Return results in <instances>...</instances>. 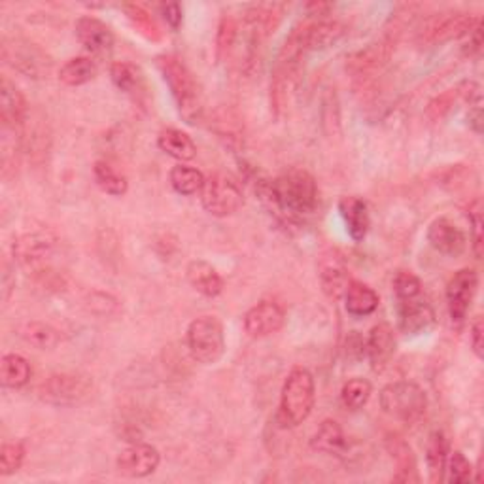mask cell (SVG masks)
Listing matches in <instances>:
<instances>
[{
    "mask_svg": "<svg viewBox=\"0 0 484 484\" xmlns=\"http://www.w3.org/2000/svg\"><path fill=\"white\" fill-rule=\"evenodd\" d=\"M186 339L195 362L214 365L222 360L225 352V333L216 316L195 318L188 328Z\"/></svg>",
    "mask_w": 484,
    "mask_h": 484,
    "instance_id": "5",
    "label": "cell"
},
{
    "mask_svg": "<svg viewBox=\"0 0 484 484\" xmlns=\"http://www.w3.org/2000/svg\"><path fill=\"white\" fill-rule=\"evenodd\" d=\"M3 56L8 65H12L17 70H22L23 75H29V76L31 75L39 76L40 65L44 63L42 53L37 48L27 42H20V40H13L12 44L6 42L3 48Z\"/></svg>",
    "mask_w": 484,
    "mask_h": 484,
    "instance_id": "23",
    "label": "cell"
},
{
    "mask_svg": "<svg viewBox=\"0 0 484 484\" xmlns=\"http://www.w3.org/2000/svg\"><path fill=\"white\" fill-rule=\"evenodd\" d=\"M470 53H480L482 49V20L479 22V25L473 29V32L470 34Z\"/></svg>",
    "mask_w": 484,
    "mask_h": 484,
    "instance_id": "43",
    "label": "cell"
},
{
    "mask_svg": "<svg viewBox=\"0 0 484 484\" xmlns=\"http://www.w3.org/2000/svg\"><path fill=\"white\" fill-rule=\"evenodd\" d=\"M0 381L4 388L20 390L31 381V365L20 354H6L0 362Z\"/></svg>",
    "mask_w": 484,
    "mask_h": 484,
    "instance_id": "28",
    "label": "cell"
},
{
    "mask_svg": "<svg viewBox=\"0 0 484 484\" xmlns=\"http://www.w3.org/2000/svg\"><path fill=\"white\" fill-rule=\"evenodd\" d=\"M373 393V386L365 379H350L345 383L343 390H340V400H343L345 407L350 410H360L367 405Z\"/></svg>",
    "mask_w": 484,
    "mask_h": 484,
    "instance_id": "33",
    "label": "cell"
},
{
    "mask_svg": "<svg viewBox=\"0 0 484 484\" xmlns=\"http://www.w3.org/2000/svg\"><path fill=\"white\" fill-rule=\"evenodd\" d=\"M188 282L205 297H218L224 292V278L208 261L193 260L186 268Z\"/></svg>",
    "mask_w": 484,
    "mask_h": 484,
    "instance_id": "20",
    "label": "cell"
},
{
    "mask_svg": "<svg viewBox=\"0 0 484 484\" xmlns=\"http://www.w3.org/2000/svg\"><path fill=\"white\" fill-rule=\"evenodd\" d=\"M470 224L473 229V254L477 260L482 258V208H480V201L477 199L471 207H470Z\"/></svg>",
    "mask_w": 484,
    "mask_h": 484,
    "instance_id": "39",
    "label": "cell"
},
{
    "mask_svg": "<svg viewBox=\"0 0 484 484\" xmlns=\"http://www.w3.org/2000/svg\"><path fill=\"white\" fill-rule=\"evenodd\" d=\"M427 242L432 244L436 252L446 258H458L468 248L465 233L448 218H437L427 227Z\"/></svg>",
    "mask_w": 484,
    "mask_h": 484,
    "instance_id": "12",
    "label": "cell"
},
{
    "mask_svg": "<svg viewBox=\"0 0 484 484\" xmlns=\"http://www.w3.org/2000/svg\"><path fill=\"white\" fill-rule=\"evenodd\" d=\"M25 460L23 443H4L0 448V475H12L22 470Z\"/></svg>",
    "mask_w": 484,
    "mask_h": 484,
    "instance_id": "36",
    "label": "cell"
},
{
    "mask_svg": "<svg viewBox=\"0 0 484 484\" xmlns=\"http://www.w3.org/2000/svg\"><path fill=\"white\" fill-rule=\"evenodd\" d=\"M23 340L27 345L39 348V350H51L59 345L61 335L56 328H51L49 324H44V321H29L22 328Z\"/></svg>",
    "mask_w": 484,
    "mask_h": 484,
    "instance_id": "31",
    "label": "cell"
},
{
    "mask_svg": "<svg viewBox=\"0 0 484 484\" xmlns=\"http://www.w3.org/2000/svg\"><path fill=\"white\" fill-rule=\"evenodd\" d=\"M468 121H470V128L477 135L482 133V99L480 97L470 101V116H468Z\"/></svg>",
    "mask_w": 484,
    "mask_h": 484,
    "instance_id": "42",
    "label": "cell"
},
{
    "mask_svg": "<svg viewBox=\"0 0 484 484\" xmlns=\"http://www.w3.org/2000/svg\"><path fill=\"white\" fill-rule=\"evenodd\" d=\"M479 288V275L473 268H460L454 277L446 284V303H448V314H451L454 324H463L468 312L471 309V303L475 299Z\"/></svg>",
    "mask_w": 484,
    "mask_h": 484,
    "instance_id": "8",
    "label": "cell"
},
{
    "mask_svg": "<svg viewBox=\"0 0 484 484\" xmlns=\"http://www.w3.org/2000/svg\"><path fill=\"white\" fill-rule=\"evenodd\" d=\"M392 288H393V295H396V299H407V297H415L422 294V282L415 273L400 271L396 277H393Z\"/></svg>",
    "mask_w": 484,
    "mask_h": 484,
    "instance_id": "38",
    "label": "cell"
},
{
    "mask_svg": "<svg viewBox=\"0 0 484 484\" xmlns=\"http://www.w3.org/2000/svg\"><path fill=\"white\" fill-rule=\"evenodd\" d=\"M110 78L114 82V85L123 92L125 95H129L133 101L136 102H145L148 97V85H146V78L142 70L133 65V63H114L110 66Z\"/></svg>",
    "mask_w": 484,
    "mask_h": 484,
    "instance_id": "19",
    "label": "cell"
},
{
    "mask_svg": "<svg viewBox=\"0 0 484 484\" xmlns=\"http://www.w3.org/2000/svg\"><path fill=\"white\" fill-rule=\"evenodd\" d=\"M161 462V454L155 446L146 443H135L119 453L116 468L123 477L145 479L152 475Z\"/></svg>",
    "mask_w": 484,
    "mask_h": 484,
    "instance_id": "10",
    "label": "cell"
},
{
    "mask_svg": "<svg viewBox=\"0 0 484 484\" xmlns=\"http://www.w3.org/2000/svg\"><path fill=\"white\" fill-rule=\"evenodd\" d=\"M471 348L475 352L477 357H482L484 356V324H482V316H477L473 320V324H471Z\"/></svg>",
    "mask_w": 484,
    "mask_h": 484,
    "instance_id": "41",
    "label": "cell"
},
{
    "mask_svg": "<svg viewBox=\"0 0 484 484\" xmlns=\"http://www.w3.org/2000/svg\"><path fill=\"white\" fill-rule=\"evenodd\" d=\"M161 13H163V20L167 22V25L172 29V31H178L182 25V17H184V12H182V6L178 3H169V4H161Z\"/></svg>",
    "mask_w": 484,
    "mask_h": 484,
    "instance_id": "40",
    "label": "cell"
},
{
    "mask_svg": "<svg viewBox=\"0 0 484 484\" xmlns=\"http://www.w3.org/2000/svg\"><path fill=\"white\" fill-rule=\"evenodd\" d=\"M95 76H97V65L89 57L68 59L59 70V80L70 87L84 85L87 82H92Z\"/></svg>",
    "mask_w": 484,
    "mask_h": 484,
    "instance_id": "29",
    "label": "cell"
},
{
    "mask_svg": "<svg viewBox=\"0 0 484 484\" xmlns=\"http://www.w3.org/2000/svg\"><path fill=\"white\" fill-rule=\"evenodd\" d=\"M365 354L374 371L384 369L396 354V335L390 324H379L369 331L365 340Z\"/></svg>",
    "mask_w": 484,
    "mask_h": 484,
    "instance_id": "17",
    "label": "cell"
},
{
    "mask_svg": "<svg viewBox=\"0 0 484 484\" xmlns=\"http://www.w3.org/2000/svg\"><path fill=\"white\" fill-rule=\"evenodd\" d=\"M311 448L321 454L343 456L348 451V439L343 432V427H340V424L328 418L318 426V429L311 439Z\"/></svg>",
    "mask_w": 484,
    "mask_h": 484,
    "instance_id": "21",
    "label": "cell"
},
{
    "mask_svg": "<svg viewBox=\"0 0 484 484\" xmlns=\"http://www.w3.org/2000/svg\"><path fill=\"white\" fill-rule=\"evenodd\" d=\"M320 282H321V288H324V294L328 297H331L335 301L343 297L347 292V286L350 282L347 267L343 265V261L335 256L321 260Z\"/></svg>",
    "mask_w": 484,
    "mask_h": 484,
    "instance_id": "26",
    "label": "cell"
},
{
    "mask_svg": "<svg viewBox=\"0 0 484 484\" xmlns=\"http://www.w3.org/2000/svg\"><path fill=\"white\" fill-rule=\"evenodd\" d=\"M316 400L314 376L303 367H295L286 376L280 392V420L284 426H299L311 417Z\"/></svg>",
    "mask_w": 484,
    "mask_h": 484,
    "instance_id": "3",
    "label": "cell"
},
{
    "mask_svg": "<svg viewBox=\"0 0 484 484\" xmlns=\"http://www.w3.org/2000/svg\"><path fill=\"white\" fill-rule=\"evenodd\" d=\"M157 68L171 89V95L180 116L189 125L199 123L203 116V93L191 70L174 56H159Z\"/></svg>",
    "mask_w": 484,
    "mask_h": 484,
    "instance_id": "2",
    "label": "cell"
},
{
    "mask_svg": "<svg viewBox=\"0 0 484 484\" xmlns=\"http://www.w3.org/2000/svg\"><path fill=\"white\" fill-rule=\"evenodd\" d=\"M343 297H345L347 312L357 318L371 316L376 309H379V303H381L379 294H376L371 286L360 280H350Z\"/></svg>",
    "mask_w": 484,
    "mask_h": 484,
    "instance_id": "22",
    "label": "cell"
},
{
    "mask_svg": "<svg viewBox=\"0 0 484 484\" xmlns=\"http://www.w3.org/2000/svg\"><path fill=\"white\" fill-rule=\"evenodd\" d=\"M480 17H475L473 13H451L441 20H432L427 27L422 31V39L427 44H441L458 40L462 37H468L473 32V29L479 25Z\"/></svg>",
    "mask_w": 484,
    "mask_h": 484,
    "instance_id": "11",
    "label": "cell"
},
{
    "mask_svg": "<svg viewBox=\"0 0 484 484\" xmlns=\"http://www.w3.org/2000/svg\"><path fill=\"white\" fill-rule=\"evenodd\" d=\"M93 176L97 186L112 197H121L129 189L128 178L119 174L110 163H106V161H97L93 167Z\"/></svg>",
    "mask_w": 484,
    "mask_h": 484,
    "instance_id": "32",
    "label": "cell"
},
{
    "mask_svg": "<svg viewBox=\"0 0 484 484\" xmlns=\"http://www.w3.org/2000/svg\"><path fill=\"white\" fill-rule=\"evenodd\" d=\"M448 454H451V443L443 432H432L427 437L426 444V463H427V473L429 480L434 484L441 482L446 473V462Z\"/></svg>",
    "mask_w": 484,
    "mask_h": 484,
    "instance_id": "24",
    "label": "cell"
},
{
    "mask_svg": "<svg viewBox=\"0 0 484 484\" xmlns=\"http://www.w3.org/2000/svg\"><path fill=\"white\" fill-rule=\"evenodd\" d=\"M76 39L78 42L95 56H104L114 48V32L97 17H80L76 22Z\"/></svg>",
    "mask_w": 484,
    "mask_h": 484,
    "instance_id": "14",
    "label": "cell"
},
{
    "mask_svg": "<svg viewBox=\"0 0 484 484\" xmlns=\"http://www.w3.org/2000/svg\"><path fill=\"white\" fill-rule=\"evenodd\" d=\"M169 180H171L172 189L180 195H195V193H199L205 186L203 172L184 163L174 165L171 169Z\"/></svg>",
    "mask_w": 484,
    "mask_h": 484,
    "instance_id": "30",
    "label": "cell"
},
{
    "mask_svg": "<svg viewBox=\"0 0 484 484\" xmlns=\"http://www.w3.org/2000/svg\"><path fill=\"white\" fill-rule=\"evenodd\" d=\"M51 254V241L42 233H29L13 242V258L27 271H37Z\"/></svg>",
    "mask_w": 484,
    "mask_h": 484,
    "instance_id": "15",
    "label": "cell"
},
{
    "mask_svg": "<svg viewBox=\"0 0 484 484\" xmlns=\"http://www.w3.org/2000/svg\"><path fill=\"white\" fill-rule=\"evenodd\" d=\"M27 112L29 106L23 93L4 76L0 82V119H3L4 128H20L27 119Z\"/></svg>",
    "mask_w": 484,
    "mask_h": 484,
    "instance_id": "18",
    "label": "cell"
},
{
    "mask_svg": "<svg viewBox=\"0 0 484 484\" xmlns=\"http://www.w3.org/2000/svg\"><path fill=\"white\" fill-rule=\"evenodd\" d=\"M396 312L398 326L403 335H422L436 324L434 307L422 294L407 299H396Z\"/></svg>",
    "mask_w": 484,
    "mask_h": 484,
    "instance_id": "9",
    "label": "cell"
},
{
    "mask_svg": "<svg viewBox=\"0 0 484 484\" xmlns=\"http://www.w3.org/2000/svg\"><path fill=\"white\" fill-rule=\"evenodd\" d=\"M286 321V312L277 301H261L244 314V331L254 337H268L277 333Z\"/></svg>",
    "mask_w": 484,
    "mask_h": 484,
    "instance_id": "13",
    "label": "cell"
},
{
    "mask_svg": "<svg viewBox=\"0 0 484 484\" xmlns=\"http://www.w3.org/2000/svg\"><path fill=\"white\" fill-rule=\"evenodd\" d=\"M388 451L396 462L398 473L393 475L396 482H418V465H417V456L412 453V448L400 437H388L386 439Z\"/></svg>",
    "mask_w": 484,
    "mask_h": 484,
    "instance_id": "25",
    "label": "cell"
},
{
    "mask_svg": "<svg viewBox=\"0 0 484 484\" xmlns=\"http://www.w3.org/2000/svg\"><path fill=\"white\" fill-rule=\"evenodd\" d=\"M339 212L347 225V233L350 235V239L354 242H362L367 237L371 225L367 203L360 199V197L348 195L339 201Z\"/></svg>",
    "mask_w": 484,
    "mask_h": 484,
    "instance_id": "16",
    "label": "cell"
},
{
    "mask_svg": "<svg viewBox=\"0 0 484 484\" xmlns=\"http://www.w3.org/2000/svg\"><path fill=\"white\" fill-rule=\"evenodd\" d=\"M381 409L393 420L412 424L426 415L427 396L426 392L409 381L392 383L381 390Z\"/></svg>",
    "mask_w": 484,
    "mask_h": 484,
    "instance_id": "4",
    "label": "cell"
},
{
    "mask_svg": "<svg viewBox=\"0 0 484 484\" xmlns=\"http://www.w3.org/2000/svg\"><path fill=\"white\" fill-rule=\"evenodd\" d=\"M201 203L212 216L227 218L241 210L244 205V195L237 178H233L227 172H214L205 178Z\"/></svg>",
    "mask_w": 484,
    "mask_h": 484,
    "instance_id": "7",
    "label": "cell"
},
{
    "mask_svg": "<svg viewBox=\"0 0 484 484\" xmlns=\"http://www.w3.org/2000/svg\"><path fill=\"white\" fill-rule=\"evenodd\" d=\"M258 193L277 216L290 224L312 216L318 208L316 180L309 171L303 169H292L275 180H261Z\"/></svg>",
    "mask_w": 484,
    "mask_h": 484,
    "instance_id": "1",
    "label": "cell"
},
{
    "mask_svg": "<svg viewBox=\"0 0 484 484\" xmlns=\"http://www.w3.org/2000/svg\"><path fill=\"white\" fill-rule=\"evenodd\" d=\"M237 37H239V23L233 20L231 15H224L218 27V39H216L218 61H224L229 57L231 49L237 44Z\"/></svg>",
    "mask_w": 484,
    "mask_h": 484,
    "instance_id": "35",
    "label": "cell"
},
{
    "mask_svg": "<svg viewBox=\"0 0 484 484\" xmlns=\"http://www.w3.org/2000/svg\"><path fill=\"white\" fill-rule=\"evenodd\" d=\"M446 473H448V482H453V484L470 482L473 480V465L468 458L463 456L462 451H454L448 454Z\"/></svg>",
    "mask_w": 484,
    "mask_h": 484,
    "instance_id": "37",
    "label": "cell"
},
{
    "mask_svg": "<svg viewBox=\"0 0 484 484\" xmlns=\"http://www.w3.org/2000/svg\"><path fill=\"white\" fill-rule=\"evenodd\" d=\"M39 396L53 407H80L93 396V379L82 373H57L42 383Z\"/></svg>",
    "mask_w": 484,
    "mask_h": 484,
    "instance_id": "6",
    "label": "cell"
},
{
    "mask_svg": "<svg viewBox=\"0 0 484 484\" xmlns=\"http://www.w3.org/2000/svg\"><path fill=\"white\" fill-rule=\"evenodd\" d=\"M157 146L161 152H165L172 159L180 161V163H186V161H191L197 155V146L193 138L188 133L174 128L163 129L159 133Z\"/></svg>",
    "mask_w": 484,
    "mask_h": 484,
    "instance_id": "27",
    "label": "cell"
},
{
    "mask_svg": "<svg viewBox=\"0 0 484 484\" xmlns=\"http://www.w3.org/2000/svg\"><path fill=\"white\" fill-rule=\"evenodd\" d=\"M123 10H125V15L129 17V22L135 25V29L142 34V37H146L148 40H161V31H159L154 17L150 15V12H146L138 4H125Z\"/></svg>",
    "mask_w": 484,
    "mask_h": 484,
    "instance_id": "34",
    "label": "cell"
}]
</instances>
